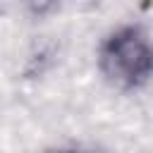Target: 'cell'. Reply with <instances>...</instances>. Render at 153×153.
<instances>
[{
  "mask_svg": "<svg viewBox=\"0 0 153 153\" xmlns=\"http://www.w3.org/2000/svg\"><path fill=\"white\" fill-rule=\"evenodd\" d=\"M100 74L120 91H139L153 72V53L148 33L141 26H122L112 31L98 53Z\"/></svg>",
  "mask_w": 153,
  "mask_h": 153,
  "instance_id": "obj_1",
  "label": "cell"
},
{
  "mask_svg": "<svg viewBox=\"0 0 153 153\" xmlns=\"http://www.w3.org/2000/svg\"><path fill=\"white\" fill-rule=\"evenodd\" d=\"M65 0H26V5H29V10L33 12V14H48V12H53L55 7H60Z\"/></svg>",
  "mask_w": 153,
  "mask_h": 153,
  "instance_id": "obj_2",
  "label": "cell"
}]
</instances>
